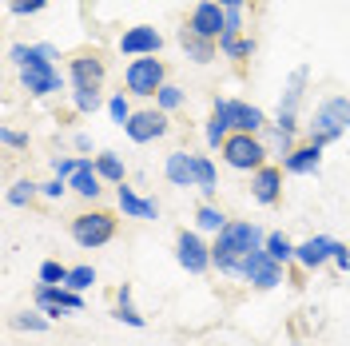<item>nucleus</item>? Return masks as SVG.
<instances>
[{"instance_id": "f257e3e1", "label": "nucleus", "mask_w": 350, "mask_h": 346, "mask_svg": "<svg viewBox=\"0 0 350 346\" xmlns=\"http://www.w3.org/2000/svg\"><path fill=\"white\" fill-rule=\"evenodd\" d=\"M8 60L21 68V84L28 96H52L60 92L64 76L52 60H60V52L52 44H12L8 48Z\"/></svg>"}, {"instance_id": "f03ea898", "label": "nucleus", "mask_w": 350, "mask_h": 346, "mask_svg": "<svg viewBox=\"0 0 350 346\" xmlns=\"http://www.w3.org/2000/svg\"><path fill=\"white\" fill-rule=\"evenodd\" d=\"M262 243H267V235H262L255 223L231 219V223L215 235V243H211V263H215L223 275L243 279V263L251 259L255 251H262Z\"/></svg>"}, {"instance_id": "7ed1b4c3", "label": "nucleus", "mask_w": 350, "mask_h": 346, "mask_svg": "<svg viewBox=\"0 0 350 346\" xmlns=\"http://www.w3.org/2000/svg\"><path fill=\"white\" fill-rule=\"evenodd\" d=\"M350 128V100L347 96H330L323 100L319 108H314V120H310V139L306 144H319V148H327V144H338Z\"/></svg>"}, {"instance_id": "20e7f679", "label": "nucleus", "mask_w": 350, "mask_h": 346, "mask_svg": "<svg viewBox=\"0 0 350 346\" xmlns=\"http://www.w3.org/2000/svg\"><path fill=\"white\" fill-rule=\"evenodd\" d=\"M223 152V163L227 168H235V172H259L267 168V144H262L259 135H243V131H231L227 135V144L219 148Z\"/></svg>"}, {"instance_id": "39448f33", "label": "nucleus", "mask_w": 350, "mask_h": 346, "mask_svg": "<svg viewBox=\"0 0 350 346\" xmlns=\"http://www.w3.org/2000/svg\"><path fill=\"white\" fill-rule=\"evenodd\" d=\"M124 84L131 96H159V88L167 84V68L159 56H139L124 68Z\"/></svg>"}, {"instance_id": "423d86ee", "label": "nucleus", "mask_w": 350, "mask_h": 346, "mask_svg": "<svg viewBox=\"0 0 350 346\" xmlns=\"http://www.w3.org/2000/svg\"><path fill=\"white\" fill-rule=\"evenodd\" d=\"M72 239H76V247L96 251V247L116 239V219L108 211H84V215L72 219Z\"/></svg>"}, {"instance_id": "0eeeda50", "label": "nucleus", "mask_w": 350, "mask_h": 346, "mask_svg": "<svg viewBox=\"0 0 350 346\" xmlns=\"http://www.w3.org/2000/svg\"><path fill=\"white\" fill-rule=\"evenodd\" d=\"M104 76H108V68H104L100 52H76L68 60V84H72V92H100Z\"/></svg>"}, {"instance_id": "6e6552de", "label": "nucleus", "mask_w": 350, "mask_h": 346, "mask_svg": "<svg viewBox=\"0 0 350 346\" xmlns=\"http://www.w3.org/2000/svg\"><path fill=\"white\" fill-rule=\"evenodd\" d=\"M175 263H179L187 275H203L207 267H215V263H211V247L203 243L199 231H179V235H175Z\"/></svg>"}, {"instance_id": "1a4fd4ad", "label": "nucleus", "mask_w": 350, "mask_h": 346, "mask_svg": "<svg viewBox=\"0 0 350 346\" xmlns=\"http://www.w3.org/2000/svg\"><path fill=\"white\" fill-rule=\"evenodd\" d=\"M306 68H295L291 72V80L283 88V100H279V120H275V128L286 131V135H295L299 131V100H303V88H306Z\"/></svg>"}, {"instance_id": "9d476101", "label": "nucleus", "mask_w": 350, "mask_h": 346, "mask_svg": "<svg viewBox=\"0 0 350 346\" xmlns=\"http://www.w3.org/2000/svg\"><path fill=\"white\" fill-rule=\"evenodd\" d=\"M187 28L203 36V40H215L223 36V28H227V8L219 4V0H199L196 8H191V16H187Z\"/></svg>"}, {"instance_id": "9b49d317", "label": "nucleus", "mask_w": 350, "mask_h": 346, "mask_svg": "<svg viewBox=\"0 0 350 346\" xmlns=\"http://www.w3.org/2000/svg\"><path fill=\"white\" fill-rule=\"evenodd\" d=\"M124 135L131 144H152L159 135H167V111H135L128 124H124Z\"/></svg>"}, {"instance_id": "f8f14e48", "label": "nucleus", "mask_w": 350, "mask_h": 346, "mask_svg": "<svg viewBox=\"0 0 350 346\" xmlns=\"http://www.w3.org/2000/svg\"><path fill=\"white\" fill-rule=\"evenodd\" d=\"M159 48H163V36L155 32L152 24H135V28H128V32L120 36V52L131 56V60H139V56H159Z\"/></svg>"}, {"instance_id": "ddd939ff", "label": "nucleus", "mask_w": 350, "mask_h": 346, "mask_svg": "<svg viewBox=\"0 0 350 346\" xmlns=\"http://www.w3.org/2000/svg\"><path fill=\"white\" fill-rule=\"evenodd\" d=\"M243 282H251V287H259V291H271V287L283 282V267L271 259L267 251H255L251 259L243 263Z\"/></svg>"}, {"instance_id": "4468645a", "label": "nucleus", "mask_w": 350, "mask_h": 346, "mask_svg": "<svg viewBox=\"0 0 350 346\" xmlns=\"http://www.w3.org/2000/svg\"><path fill=\"white\" fill-rule=\"evenodd\" d=\"M334 243H338V239H330V235L303 239V243H295V263L306 267V271H319L323 263L334 259Z\"/></svg>"}, {"instance_id": "2eb2a0df", "label": "nucleus", "mask_w": 350, "mask_h": 346, "mask_svg": "<svg viewBox=\"0 0 350 346\" xmlns=\"http://www.w3.org/2000/svg\"><path fill=\"white\" fill-rule=\"evenodd\" d=\"M251 195H255V203L262 207H271V203H279V195H283V168H259V172L251 175Z\"/></svg>"}, {"instance_id": "dca6fc26", "label": "nucleus", "mask_w": 350, "mask_h": 346, "mask_svg": "<svg viewBox=\"0 0 350 346\" xmlns=\"http://www.w3.org/2000/svg\"><path fill=\"white\" fill-rule=\"evenodd\" d=\"M163 175L172 187H196V155L191 152H172L163 159Z\"/></svg>"}, {"instance_id": "f3484780", "label": "nucleus", "mask_w": 350, "mask_h": 346, "mask_svg": "<svg viewBox=\"0 0 350 346\" xmlns=\"http://www.w3.org/2000/svg\"><path fill=\"white\" fill-rule=\"evenodd\" d=\"M52 303L64 306L68 315H76V310H84V295L72 291V287H36V310H44Z\"/></svg>"}, {"instance_id": "a211bd4d", "label": "nucleus", "mask_w": 350, "mask_h": 346, "mask_svg": "<svg viewBox=\"0 0 350 346\" xmlns=\"http://www.w3.org/2000/svg\"><path fill=\"white\" fill-rule=\"evenodd\" d=\"M116 203H120V211H124L128 219H159V203H155V199H144V195H135L128 183H120Z\"/></svg>"}, {"instance_id": "6ab92c4d", "label": "nucleus", "mask_w": 350, "mask_h": 346, "mask_svg": "<svg viewBox=\"0 0 350 346\" xmlns=\"http://www.w3.org/2000/svg\"><path fill=\"white\" fill-rule=\"evenodd\" d=\"M231 128L243 131V135H259V131L267 128V116H262V108H255V104L231 100Z\"/></svg>"}, {"instance_id": "aec40b11", "label": "nucleus", "mask_w": 350, "mask_h": 346, "mask_svg": "<svg viewBox=\"0 0 350 346\" xmlns=\"http://www.w3.org/2000/svg\"><path fill=\"white\" fill-rule=\"evenodd\" d=\"M179 48H183V56H187V60H196V64H211V60H215V52H219L215 40H203V36H196L187 24L179 28Z\"/></svg>"}, {"instance_id": "412c9836", "label": "nucleus", "mask_w": 350, "mask_h": 346, "mask_svg": "<svg viewBox=\"0 0 350 346\" xmlns=\"http://www.w3.org/2000/svg\"><path fill=\"white\" fill-rule=\"evenodd\" d=\"M319 163H323V148H319V144H303V148H295V152L283 159V172H291V175H314V172H319Z\"/></svg>"}, {"instance_id": "4be33fe9", "label": "nucleus", "mask_w": 350, "mask_h": 346, "mask_svg": "<svg viewBox=\"0 0 350 346\" xmlns=\"http://www.w3.org/2000/svg\"><path fill=\"white\" fill-rule=\"evenodd\" d=\"M231 131V100H215V111L207 120V148H223Z\"/></svg>"}, {"instance_id": "5701e85b", "label": "nucleus", "mask_w": 350, "mask_h": 346, "mask_svg": "<svg viewBox=\"0 0 350 346\" xmlns=\"http://www.w3.org/2000/svg\"><path fill=\"white\" fill-rule=\"evenodd\" d=\"M100 183H104V179L96 172V159H88V155H84V163H80V172L68 179V187L80 195V199H100V191H104Z\"/></svg>"}, {"instance_id": "b1692460", "label": "nucleus", "mask_w": 350, "mask_h": 346, "mask_svg": "<svg viewBox=\"0 0 350 346\" xmlns=\"http://www.w3.org/2000/svg\"><path fill=\"white\" fill-rule=\"evenodd\" d=\"M96 172H100L104 183H116V187L128 179V168H124V159H120L116 152H100L96 155Z\"/></svg>"}, {"instance_id": "393cba45", "label": "nucleus", "mask_w": 350, "mask_h": 346, "mask_svg": "<svg viewBox=\"0 0 350 346\" xmlns=\"http://www.w3.org/2000/svg\"><path fill=\"white\" fill-rule=\"evenodd\" d=\"M262 251L271 255V259L279 263V267H286V263H295V243L283 235V231H271L267 235V243H262Z\"/></svg>"}, {"instance_id": "a878e982", "label": "nucleus", "mask_w": 350, "mask_h": 346, "mask_svg": "<svg viewBox=\"0 0 350 346\" xmlns=\"http://www.w3.org/2000/svg\"><path fill=\"white\" fill-rule=\"evenodd\" d=\"M196 187L207 199L219 191V175H215V163H211V155H196Z\"/></svg>"}, {"instance_id": "bb28decb", "label": "nucleus", "mask_w": 350, "mask_h": 346, "mask_svg": "<svg viewBox=\"0 0 350 346\" xmlns=\"http://www.w3.org/2000/svg\"><path fill=\"white\" fill-rule=\"evenodd\" d=\"M116 319H120V323H128V326H135V330L148 323V319L131 306V287H128V282H124V287H120V295H116Z\"/></svg>"}, {"instance_id": "cd10ccee", "label": "nucleus", "mask_w": 350, "mask_h": 346, "mask_svg": "<svg viewBox=\"0 0 350 346\" xmlns=\"http://www.w3.org/2000/svg\"><path fill=\"white\" fill-rule=\"evenodd\" d=\"M227 223H231V219L223 215L219 207H211V203H203V207L196 211V227H199V231H215V235H219Z\"/></svg>"}, {"instance_id": "c85d7f7f", "label": "nucleus", "mask_w": 350, "mask_h": 346, "mask_svg": "<svg viewBox=\"0 0 350 346\" xmlns=\"http://www.w3.org/2000/svg\"><path fill=\"white\" fill-rule=\"evenodd\" d=\"M219 52L227 60H247L255 52V40H243V36H219Z\"/></svg>"}, {"instance_id": "c756f323", "label": "nucleus", "mask_w": 350, "mask_h": 346, "mask_svg": "<svg viewBox=\"0 0 350 346\" xmlns=\"http://www.w3.org/2000/svg\"><path fill=\"white\" fill-rule=\"evenodd\" d=\"M68 275H72V267H64V263H40V287H68Z\"/></svg>"}, {"instance_id": "7c9ffc66", "label": "nucleus", "mask_w": 350, "mask_h": 346, "mask_svg": "<svg viewBox=\"0 0 350 346\" xmlns=\"http://www.w3.org/2000/svg\"><path fill=\"white\" fill-rule=\"evenodd\" d=\"M36 195H40V183H32V179H21V183H12V187H8V203H12V207H28Z\"/></svg>"}, {"instance_id": "2f4dec72", "label": "nucleus", "mask_w": 350, "mask_h": 346, "mask_svg": "<svg viewBox=\"0 0 350 346\" xmlns=\"http://www.w3.org/2000/svg\"><path fill=\"white\" fill-rule=\"evenodd\" d=\"M179 104H183V88H175V84L159 88V96H155V108L159 111H175Z\"/></svg>"}, {"instance_id": "473e14b6", "label": "nucleus", "mask_w": 350, "mask_h": 346, "mask_svg": "<svg viewBox=\"0 0 350 346\" xmlns=\"http://www.w3.org/2000/svg\"><path fill=\"white\" fill-rule=\"evenodd\" d=\"M291 152H295V135H286V131L275 128V135L267 139V155H279V159H286Z\"/></svg>"}, {"instance_id": "72a5a7b5", "label": "nucleus", "mask_w": 350, "mask_h": 346, "mask_svg": "<svg viewBox=\"0 0 350 346\" xmlns=\"http://www.w3.org/2000/svg\"><path fill=\"white\" fill-rule=\"evenodd\" d=\"M12 323H16V330H28V334H40V330H48V315H40V310H32V315H28V310H24V315H16Z\"/></svg>"}, {"instance_id": "f704fd0d", "label": "nucleus", "mask_w": 350, "mask_h": 346, "mask_svg": "<svg viewBox=\"0 0 350 346\" xmlns=\"http://www.w3.org/2000/svg\"><path fill=\"white\" fill-rule=\"evenodd\" d=\"M68 287H72V291H88V287H96V267H72Z\"/></svg>"}, {"instance_id": "c9c22d12", "label": "nucleus", "mask_w": 350, "mask_h": 346, "mask_svg": "<svg viewBox=\"0 0 350 346\" xmlns=\"http://www.w3.org/2000/svg\"><path fill=\"white\" fill-rule=\"evenodd\" d=\"M108 116L116 120V124H120V128H124V124H128L131 116H135V111H131V104L124 100V92H120V96H111V100H108Z\"/></svg>"}, {"instance_id": "e433bc0d", "label": "nucleus", "mask_w": 350, "mask_h": 346, "mask_svg": "<svg viewBox=\"0 0 350 346\" xmlns=\"http://www.w3.org/2000/svg\"><path fill=\"white\" fill-rule=\"evenodd\" d=\"M72 108L92 116V111L100 108V92H72Z\"/></svg>"}, {"instance_id": "4c0bfd02", "label": "nucleus", "mask_w": 350, "mask_h": 346, "mask_svg": "<svg viewBox=\"0 0 350 346\" xmlns=\"http://www.w3.org/2000/svg\"><path fill=\"white\" fill-rule=\"evenodd\" d=\"M80 163H84V155H64V159L52 163V172H56V179H72V175L80 172Z\"/></svg>"}, {"instance_id": "58836bf2", "label": "nucleus", "mask_w": 350, "mask_h": 346, "mask_svg": "<svg viewBox=\"0 0 350 346\" xmlns=\"http://www.w3.org/2000/svg\"><path fill=\"white\" fill-rule=\"evenodd\" d=\"M64 191H72V187H68V179H56V175L40 183V195H48V199H64Z\"/></svg>"}, {"instance_id": "ea45409f", "label": "nucleus", "mask_w": 350, "mask_h": 346, "mask_svg": "<svg viewBox=\"0 0 350 346\" xmlns=\"http://www.w3.org/2000/svg\"><path fill=\"white\" fill-rule=\"evenodd\" d=\"M44 4H48V0H12L8 8H12L16 16H32V12H40Z\"/></svg>"}, {"instance_id": "a19ab883", "label": "nucleus", "mask_w": 350, "mask_h": 346, "mask_svg": "<svg viewBox=\"0 0 350 346\" xmlns=\"http://www.w3.org/2000/svg\"><path fill=\"white\" fill-rule=\"evenodd\" d=\"M0 139H4V148H28V135L12 128H0Z\"/></svg>"}, {"instance_id": "79ce46f5", "label": "nucleus", "mask_w": 350, "mask_h": 346, "mask_svg": "<svg viewBox=\"0 0 350 346\" xmlns=\"http://www.w3.org/2000/svg\"><path fill=\"white\" fill-rule=\"evenodd\" d=\"M243 28V8H227V28H223V36H239Z\"/></svg>"}, {"instance_id": "37998d69", "label": "nucleus", "mask_w": 350, "mask_h": 346, "mask_svg": "<svg viewBox=\"0 0 350 346\" xmlns=\"http://www.w3.org/2000/svg\"><path fill=\"white\" fill-rule=\"evenodd\" d=\"M334 263H338L342 271H350V247L347 243H334Z\"/></svg>"}, {"instance_id": "c03bdc74", "label": "nucleus", "mask_w": 350, "mask_h": 346, "mask_svg": "<svg viewBox=\"0 0 350 346\" xmlns=\"http://www.w3.org/2000/svg\"><path fill=\"white\" fill-rule=\"evenodd\" d=\"M219 4H223V8H243L247 0H219Z\"/></svg>"}]
</instances>
